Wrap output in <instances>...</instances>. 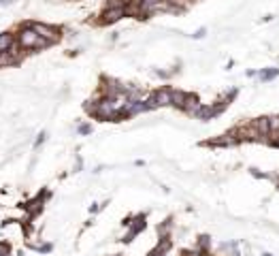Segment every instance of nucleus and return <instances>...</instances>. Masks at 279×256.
<instances>
[{"label": "nucleus", "instance_id": "nucleus-3", "mask_svg": "<svg viewBox=\"0 0 279 256\" xmlns=\"http://www.w3.org/2000/svg\"><path fill=\"white\" fill-rule=\"evenodd\" d=\"M124 15H128L126 13V7H107L105 9V13L101 15V24H113V22H117V20H122Z\"/></svg>", "mask_w": 279, "mask_h": 256}, {"label": "nucleus", "instance_id": "nucleus-6", "mask_svg": "<svg viewBox=\"0 0 279 256\" xmlns=\"http://www.w3.org/2000/svg\"><path fill=\"white\" fill-rule=\"evenodd\" d=\"M11 47H13V34L11 32L0 34V51H9Z\"/></svg>", "mask_w": 279, "mask_h": 256}, {"label": "nucleus", "instance_id": "nucleus-11", "mask_svg": "<svg viewBox=\"0 0 279 256\" xmlns=\"http://www.w3.org/2000/svg\"><path fill=\"white\" fill-rule=\"evenodd\" d=\"M262 256H273V254H269V252H264V254H262Z\"/></svg>", "mask_w": 279, "mask_h": 256}, {"label": "nucleus", "instance_id": "nucleus-12", "mask_svg": "<svg viewBox=\"0 0 279 256\" xmlns=\"http://www.w3.org/2000/svg\"><path fill=\"white\" fill-rule=\"evenodd\" d=\"M149 256H158V254H153V252H151V254H149Z\"/></svg>", "mask_w": 279, "mask_h": 256}, {"label": "nucleus", "instance_id": "nucleus-9", "mask_svg": "<svg viewBox=\"0 0 279 256\" xmlns=\"http://www.w3.org/2000/svg\"><path fill=\"white\" fill-rule=\"evenodd\" d=\"M184 256H203V254H201V252H196V250H194V252H186Z\"/></svg>", "mask_w": 279, "mask_h": 256}, {"label": "nucleus", "instance_id": "nucleus-7", "mask_svg": "<svg viewBox=\"0 0 279 256\" xmlns=\"http://www.w3.org/2000/svg\"><path fill=\"white\" fill-rule=\"evenodd\" d=\"M279 75V68H267V70H260L258 73V77L262 79V81H271V79H275Z\"/></svg>", "mask_w": 279, "mask_h": 256}, {"label": "nucleus", "instance_id": "nucleus-4", "mask_svg": "<svg viewBox=\"0 0 279 256\" xmlns=\"http://www.w3.org/2000/svg\"><path fill=\"white\" fill-rule=\"evenodd\" d=\"M34 30L43 36V39H47V41H58V30L55 28H51V26H45V24H34L32 26Z\"/></svg>", "mask_w": 279, "mask_h": 256}, {"label": "nucleus", "instance_id": "nucleus-8", "mask_svg": "<svg viewBox=\"0 0 279 256\" xmlns=\"http://www.w3.org/2000/svg\"><path fill=\"white\" fill-rule=\"evenodd\" d=\"M269 128H271V137L279 135V116H271L269 118Z\"/></svg>", "mask_w": 279, "mask_h": 256}, {"label": "nucleus", "instance_id": "nucleus-10", "mask_svg": "<svg viewBox=\"0 0 279 256\" xmlns=\"http://www.w3.org/2000/svg\"><path fill=\"white\" fill-rule=\"evenodd\" d=\"M194 36H196V39H201V36H205V28H203V30H198L196 34H194Z\"/></svg>", "mask_w": 279, "mask_h": 256}, {"label": "nucleus", "instance_id": "nucleus-2", "mask_svg": "<svg viewBox=\"0 0 279 256\" xmlns=\"http://www.w3.org/2000/svg\"><path fill=\"white\" fill-rule=\"evenodd\" d=\"M149 107H166V105H173V90L171 88H160L156 90L149 98H147Z\"/></svg>", "mask_w": 279, "mask_h": 256}, {"label": "nucleus", "instance_id": "nucleus-5", "mask_svg": "<svg viewBox=\"0 0 279 256\" xmlns=\"http://www.w3.org/2000/svg\"><path fill=\"white\" fill-rule=\"evenodd\" d=\"M188 101V92H181V90H173V107L184 109Z\"/></svg>", "mask_w": 279, "mask_h": 256}, {"label": "nucleus", "instance_id": "nucleus-1", "mask_svg": "<svg viewBox=\"0 0 279 256\" xmlns=\"http://www.w3.org/2000/svg\"><path fill=\"white\" fill-rule=\"evenodd\" d=\"M17 41H19V45L26 47V49H43V47L49 45V41L41 36L34 28H24V30L19 32V36H17Z\"/></svg>", "mask_w": 279, "mask_h": 256}]
</instances>
